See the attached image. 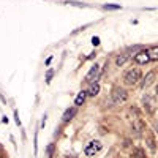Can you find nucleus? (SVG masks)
<instances>
[{"instance_id":"f3484780","label":"nucleus","mask_w":158,"mask_h":158,"mask_svg":"<svg viewBox=\"0 0 158 158\" xmlns=\"http://www.w3.org/2000/svg\"><path fill=\"white\" fill-rule=\"evenodd\" d=\"M104 10H120V5H104Z\"/></svg>"},{"instance_id":"20e7f679","label":"nucleus","mask_w":158,"mask_h":158,"mask_svg":"<svg viewBox=\"0 0 158 158\" xmlns=\"http://www.w3.org/2000/svg\"><path fill=\"white\" fill-rule=\"evenodd\" d=\"M149 60H150V56H149V51H146V49H141L135 56V62L139 65H146Z\"/></svg>"},{"instance_id":"a211bd4d","label":"nucleus","mask_w":158,"mask_h":158,"mask_svg":"<svg viewBox=\"0 0 158 158\" xmlns=\"http://www.w3.org/2000/svg\"><path fill=\"white\" fill-rule=\"evenodd\" d=\"M52 76H54V71H52V70H49V71L46 73V82H51Z\"/></svg>"},{"instance_id":"1a4fd4ad","label":"nucleus","mask_w":158,"mask_h":158,"mask_svg":"<svg viewBox=\"0 0 158 158\" xmlns=\"http://www.w3.org/2000/svg\"><path fill=\"white\" fill-rule=\"evenodd\" d=\"M128 59H130V54H120V56L115 59V65H117V67H123L125 62H127Z\"/></svg>"},{"instance_id":"ddd939ff","label":"nucleus","mask_w":158,"mask_h":158,"mask_svg":"<svg viewBox=\"0 0 158 158\" xmlns=\"http://www.w3.org/2000/svg\"><path fill=\"white\" fill-rule=\"evenodd\" d=\"M133 156L135 158H144V152L141 149H133Z\"/></svg>"},{"instance_id":"4468645a","label":"nucleus","mask_w":158,"mask_h":158,"mask_svg":"<svg viewBox=\"0 0 158 158\" xmlns=\"http://www.w3.org/2000/svg\"><path fill=\"white\" fill-rule=\"evenodd\" d=\"M144 103H146V104H147V106H149V108L152 109V106H153V100H152L150 97H147V95H146V97H144Z\"/></svg>"},{"instance_id":"9b49d317","label":"nucleus","mask_w":158,"mask_h":158,"mask_svg":"<svg viewBox=\"0 0 158 158\" xmlns=\"http://www.w3.org/2000/svg\"><path fill=\"white\" fill-rule=\"evenodd\" d=\"M98 92H100V85L95 82V84H92V85H90V89H89L87 94L92 95V97H95V95H98Z\"/></svg>"},{"instance_id":"aec40b11","label":"nucleus","mask_w":158,"mask_h":158,"mask_svg":"<svg viewBox=\"0 0 158 158\" xmlns=\"http://www.w3.org/2000/svg\"><path fill=\"white\" fill-rule=\"evenodd\" d=\"M156 94H158V85H156Z\"/></svg>"},{"instance_id":"f03ea898","label":"nucleus","mask_w":158,"mask_h":158,"mask_svg":"<svg viewBox=\"0 0 158 158\" xmlns=\"http://www.w3.org/2000/svg\"><path fill=\"white\" fill-rule=\"evenodd\" d=\"M111 98H112L114 103H123L128 98V94H127V90L122 89V87H114L112 92H111Z\"/></svg>"},{"instance_id":"dca6fc26","label":"nucleus","mask_w":158,"mask_h":158,"mask_svg":"<svg viewBox=\"0 0 158 158\" xmlns=\"http://www.w3.org/2000/svg\"><path fill=\"white\" fill-rule=\"evenodd\" d=\"M147 144H149V147H150L152 150H155V142H153V138H152V136L147 138Z\"/></svg>"},{"instance_id":"7ed1b4c3","label":"nucleus","mask_w":158,"mask_h":158,"mask_svg":"<svg viewBox=\"0 0 158 158\" xmlns=\"http://www.w3.org/2000/svg\"><path fill=\"white\" fill-rule=\"evenodd\" d=\"M100 150H101V142L100 141H90L89 146L85 147V155L87 156H92V155H95Z\"/></svg>"},{"instance_id":"6e6552de","label":"nucleus","mask_w":158,"mask_h":158,"mask_svg":"<svg viewBox=\"0 0 158 158\" xmlns=\"http://www.w3.org/2000/svg\"><path fill=\"white\" fill-rule=\"evenodd\" d=\"M85 97H87V92H79V94H77V97H76V100H74V104H76V106H81V104L85 101Z\"/></svg>"},{"instance_id":"423d86ee","label":"nucleus","mask_w":158,"mask_h":158,"mask_svg":"<svg viewBox=\"0 0 158 158\" xmlns=\"http://www.w3.org/2000/svg\"><path fill=\"white\" fill-rule=\"evenodd\" d=\"M76 112H77L76 108H68L67 111H65V114H63V117H62V120H63V122H70L71 118L76 115Z\"/></svg>"},{"instance_id":"9d476101","label":"nucleus","mask_w":158,"mask_h":158,"mask_svg":"<svg viewBox=\"0 0 158 158\" xmlns=\"http://www.w3.org/2000/svg\"><path fill=\"white\" fill-rule=\"evenodd\" d=\"M144 128H146V125H144L141 120H136V122L133 123V130H135V133H136V135H141Z\"/></svg>"},{"instance_id":"39448f33","label":"nucleus","mask_w":158,"mask_h":158,"mask_svg":"<svg viewBox=\"0 0 158 158\" xmlns=\"http://www.w3.org/2000/svg\"><path fill=\"white\" fill-rule=\"evenodd\" d=\"M98 74H100V67L95 63L94 67L90 68V71L87 73V76H85V82H92L94 79H97V77H98Z\"/></svg>"},{"instance_id":"2eb2a0df","label":"nucleus","mask_w":158,"mask_h":158,"mask_svg":"<svg viewBox=\"0 0 158 158\" xmlns=\"http://www.w3.org/2000/svg\"><path fill=\"white\" fill-rule=\"evenodd\" d=\"M46 152H48V156H52V155H54V144H49L48 149H46Z\"/></svg>"},{"instance_id":"0eeeda50","label":"nucleus","mask_w":158,"mask_h":158,"mask_svg":"<svg viewBox=\"0 0 158 158\" xmlns=\"http://www.w3.org/2000/svg\"><path fill=\"white\" fill-rule=\"evenodd\" d=\"M153 77H155V73L153 71H150V73H147V76L142 79V82H141V87L142 89H146V87H149L152 82H153Z\"/></svg>"},{"instance_id":"f8f14e48","label":"nucleus","mask_w":158,"mask_h":158,"mask_svg":"<svg viewBox=\"0 0 158 158\" xmlns=\"http://www.w3.org/2000/svg\"><path fill=\"white\" fill-rule=\"evenodd\" d=\"M149 56L152 60H158V48H152L149 49Z\"/></svg>"},{"instance_id":"6ab92c4d","label":"nucleus","mask_w":158,"mask_h":158,"mask_svg":"<svg viewBox=\"0 0 158 158\" xmlns=\"http://www.w3.org/2000/svg\"><path fill=\"white\" fill-rule=\"evenodd\" d=\"M92 44L98 46V44H100V38H98V36H94V38H92Z\"/></svg>"},{"instance_id":"f257e3e1","label":"nucleus","mask_w":158,"mask_h":158,"mask_svg":"<svg viewBox=\"0 0 158 158\" xmlns=\"http://www.w3.org/2000/svg\"><path fill=\"white\" fill-rule=\"evenodd\" d=\"M123 79H125V82H127L128 85H135L139 79H141V70H139V68H131V70H128V71L125 73Z\"/></svg>"}]
</instances>
